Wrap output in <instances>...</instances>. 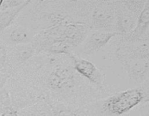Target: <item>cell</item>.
Returning a JSON list of instances; mask_svg holds the SVG:
<instances>
[{"label":"cell","mask_w":149,"mask_h":116,"mask_svg":"<svg viewBox=\"0 0 149 116\" xmlns=\"http://www.w3.org/2000/svg\"><path fill=\"white\" fill-rule=\"evenodd\" d=\"M34 62L39 92L47 102L80 109L109 96L79 74L68 55L39 52Z\"/></svg>","instance_id":"6da1fadb"},{"label":"cell","mask_w":149,"mask_h":116,"mask_svg":"<svg viewBox=\"0 0 149 116\" xmlns=\"http://www.w3.org/2000/svg\"><path fill=\"white\" fill-rule=\"evenodd\" d=\"M145 93L132 87L111 94L81 108L84 116H127L143 102Z\"/></svg>","instance_id":"7a4b0ae2"},{"label":"cell","mask_w":149,"mask_h":116,"mask_svg":"<svg viewBox=\"0 0 149 116\" xmlns=\"http://www.w3.org/2000/svg\"><path fill=\"white\" fill-rule=\"evenodd\" d=\"M116 1H93L89 27L91 30L115 31Z\"/></svg>","instance_id":"3957f363"},{"label":"cell","mask_w":149,"mask_h":116,"mask_svg":"<svg viewBox=\"0 0 149 116\" xmlns=\"http://www.w3.org/2000/svg\"><path fill=\"white\" fill-rule=\"evenodd\" d=\"M68 56L72 62L73 67L79 74L110 95L106 76L95 63L90 59L78 56L73 52Z\"/></svg>","instance_id":"277c9868"},{"label":"cell","mask_w":149,"mask_h":116,"mask_svg":"<svg viewBox=\"0 0 149 116\" xmlns=\"http://www.w3.org/2000/svg\"><path fill=\"white\" fill-rule=\"evenodd\" d=\"M118 35L119 34L116 32L90 30L84 42L78 48L74 49L73 53L84 58H93L98 52L104 49L112 39Z\"/></svg>","instance_id":"5b68a950"},{"label":"cell","mask_w":149,"mask_h":116,"mask_svg":"<svg viewBox=\"0 0 149 116\" xmlns=\"http://www.w3.org/2000/svg\"><path fill=\"white\" fill-rule=\"evenodd\" d=\"M0 35V39L6 45L13 46L32 43L36 33L27 26L15 22Z\"/></svg>","instance_id":"8992f818"},{"label":"cell","mask_w":149,"mask_h":116,"mask_svg":"<svg viewBox=\"0 0 149 116\" xmlns=\"http://www.w3.org/2000/svg\"><path fill=\"white\" fill-rule=\"evenodd\" d=\"M136 15L130 11L122 1H116V25L115 31L126 36L135 29L137 25Z\"/></svg>","instance_id":"52a82bcc"},{"label":"cell","mask_w":149,"mask_h":116,"mask_svg":"<svg viewBox=\"0 0 149 116\" xmlns=\"http://www.w3.org/2000/svg\"><path fill=\"white\" fill-rule=\"evenodd\" d=\"M18 116H54L52 107L44 99L17 111Z\"/></svg>","instance_id":"ba28073f"},{"label":"cell","mask_w":149,"mask_h":116,"mask_svg":"<svg viewBox=\"0 0 149 116\" xmlns=\"http://www.w3.org/2000/svg\"><path fill=\"white\" fill-rule=\"evenodd\" d=\"M30 1H26L19 7L0 11V34L16 21L19 14L26 8Z\"/></svg>","instance_id":"9c48e42d"},{"label":"cell","mask_w":149,"mask_h":116,"mask_svg":"<svg viewBox=\"0 0 149 116\" xmlns=\"http://www.w3.org/2000/svg\"><path fill=\"white\" fill-rule=\"evenodd\" d=\"M7 58L8 50L7 45L0 39V72L1 73L7 74Z\"/></svg>","instance_id":"30bf717a"},{"label":"cell","mask_w":149,"mask_h":116,"mask_svg":"<svg viewBox=\"0 0 149 116\" xmlns=\"http://www.w3.org/2000/svg\"><path fill=\"white\" fill-rule=\"evenodd\" d=\"M26 1H15V0H11V1H3L2 4H1V8H0V11L1 10H7V9L15 8L20 6L23 4Z\"/></svg>","instance_id":"8fae6325"},{"label":"cell","mask_w":149,"mask_h":116,"mask_svg":"<svg viewBox=\"0 0 149 116\" xmlns=\"http://www.w3.org/2000/svg\"><path fill=\"white\" fill-rule=\"evenodd\" d=\"M3 1H0V8H1V4H2Z\"/></svg>","instance_id":"7c38bea8"},{"label":"cell","mask_w":149,"mask_h":116,"mask_svg":"<svg viewBox=\"0 0 149 116\" xmlns=\"http://www.w3.org/2000/svg\"><path fill=\"white\" fill-rule=\"evenodd\" d=\"M127 116H129V115H127Z\"/></svg>","instance_id":"4fadbf2b"}]
</instances>
